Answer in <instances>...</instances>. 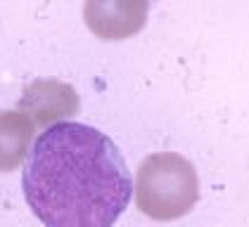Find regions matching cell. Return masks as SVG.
<instances>
[{
  "label": "cell",
  "mask_w": 249,
  "mask_h": 227,
  "mask_svg": "<svg viewBox=\"0 0 249 227\" xmlns=\"http://www.w3.org/2000/svg\"><path fill=\"white\" fill-rule=\"evenodd\" d=\"M21 189L43 225L109 227L131 201L133 178L124 154L105 132L59 121L29 149Z\"/></svg>",
  "instance_id": "1"
},
{
  "label": "cell",
  "mask_w": 249,
  "mask_h": 227,
  "mask_svg": "<svg viewBox=\"0 0 249 227\" xmlns=\"http://www.w3.org/2000/svg\"><path fill=\"white\" fill-rule=\"evenodd\" d=\"M135 206L152 220H178L188 215L199 199L197 170L173 151L150 154L135 178Z\"/></svg>",
  "instance_id": "2"
},
{
  "label": "cell",
  "mask_w": 249,
  "mask_h": 227,
  "mask_svg": "<svg viewBox=\"0 0 249 227\" xmlns=\"http://www.w3.org/2000/svg\"><path fill=\"white\" fill-rule=\"evenodd\" d=\"M150 15L147 0H86L83 21L100 40H126L138 36Z\"/></svg>",
  "instance_id": "3"
},
{
  "label": "cell",
  "mask_w": 249,
  "mask_h": 227,
  "mask_svg": "<svg viewBox=\"0 0 249 227\" xmlns=\"http://www.w3.org/2000/svg\"><path fill=\"white\" fill-rule=\"evenodd\" d=\"M19 112L34 116V123L40 126L59 123L78 112V95L69 83L40 78L24 90L19 99Z\"/></svg>",
  "instance_id": "4"
},
{
  "label": "cell",
  "mask_w": 249,
  "mask_h": 227,
  "mask_svg": "<svg viewBox=\"0 0 249 227\" xmlns=\"http://www.w3.org/2000/svg\"><path fill=\"white\" fill-rule=\"evenodd\" d=\"M36 123L24 112H0V173H12L31 149Z\"/></svg>",
  "instance_id": "5"
}]
</instances>
